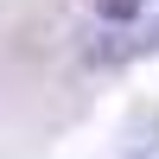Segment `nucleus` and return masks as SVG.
I'll return each instance as SVG.
<instances>
[{"mask_svg":"<svg viewBox=\"0 0 159 159\" xmlns=\"http://www.w3.org/2000/svg\"><path fill=\"white\" fill-rule=\"evenodd\" d=\"M140 7H147V0H89V13H96V19H108V25H127Z\"/></svg>","mask_w":159,"mask_h":159,"instance_id":"1","label":"nucleus"}]
</instances>
